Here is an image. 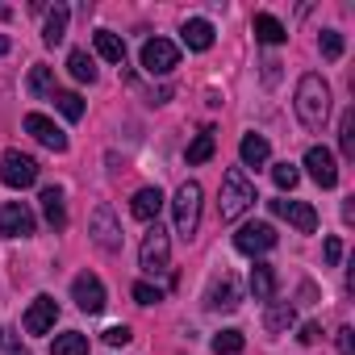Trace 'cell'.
<instances>
[{
  "mask_svg": "<svg viewBox=\"0 0 355 355\" xmlns=\"http://www.w3.org/2000/svg\"><path fill=\"white\" fill-rule=\"evenodd\" d=\"M297 117H301V125L305 130H322L326 125V117H330V88H326V80L322 76H301V84H297Z\"/></svg>",
  "mask_w": 355,
  "mask_h": 355,
  "instance_id": "1",
  "label": "cell"
},
{
  "mask_svg": "<svg viewBox=\"0 0 355 355\" xmlns=\"http://www.w3.org/2000/svg\"><path fill=\"white\" fill-rule=\"evenodd\" d=\"M255 201H259V193H255V184L247 180V171H243V167H230V171L222 175V201H218L222 222H239Z\"/></svg>",
  "mask_w": 355,
  "mask_h": 355,
  "instance_id": "2",
  "label": "cell"
},
{
  "mask_svg": "<svg viewBox=\"0 0 355 355\" xmlns=\"http://www.w3.org/2000/svg\"><path fill=\"white\" fill-rule=\"evenodd\" d=\"M171 205H175V230H180L184 239H193L197 226H201V184L197 180H184Z\"/></svg>",
  "mask_w": 355,
  "mask_h": 355,
  "instance_id": "3",
  "label": "cell"
},
{
  "mask_svg": "<svg viewBox=\"0 0 355 355\" xmlns=\"http://www.w3.org/2000/svg\"><path fill=\"white\" fill-rule=\"evenodd\" d=\"M138 263H142V272H146V276H159V272H167V263H171V243H167V230H163L159 222L146 230V239H142V251H138Z\"/></svg>",
  "mask_w": 355,
  "mask_h": 355,
  "instance_id": "4",
  "label": "cell"
},
{
  "mask_svg": "<svg viewBox=\"0 0 355 355\" xmlns=\"http://www.w3.org/2000/svg\"><path fill=\"white\" fill-rule=\"evenodd\" d=\"M0 180H5L9 189L38 184V159L34 155H21V150H5V159H0Z\"/></svg>",
  "mask_w": 355,
  "mask_h": 355,
  "instance_id": "5",
  "label": "cell"
},
{
  "mask_svg": "<svg viewBox=\"0 0 355 355\" xmlns=\"http://www.w3.org/2000/svg\"><path fill=\"white\" fill-rule=\"evenodd\" d=\"M175 63H180L175 42H167V38H146L142 42V67H146V76H167Z\"/></svg>",
  "mask_w": 355,
  "mask_h": 355,
  "instance_id": "6",
  "label": "cell"
},
{
  "mask_svg": "<svg viewBox=\"0 0 355 355\" xmlns=\"http://www.w3.org/2000/svg\"><path fill=\"white\" fill-rule=\"evenodd\" d=\"M268 209H272L276 218H284L288 226H297L301 234H313V230H318V209L305 205V201H284V197H276V201H268Z\"/></svg>",
  "mask_w": 355,
  "mask_h": 355,
  "instance_id": "7",
  "label": "cell"
},
{
  "mask_svg": "<svg viewBox=\"0 0 355 355\" xmlns=\"http://www.w3.org/2000/svg\"><path fill=\"white\" fill-rule=\"evenodd\" d=\"M88 230H92V243H96L101 251H121V226H117V218H113L109 205H96V209H92Z\"/></svg>",
  "mask_w": 355,
  "mask_h": 355,
  "instance_id": "8",
  "label": "cell"
},
{
  "mask_svg": "<svg viewBox=\"0 0 355 355\" xmlns=\"http://www.w3.org/2000/svg\"><path fill=\"white\" fill-rule=\"evenodd\" d=\"M234 247H239L243 255H263V251L276 247V230H272L268 222H247V226L234 234Z\"/></svg>",
  "mask_w": 355,
  "mask_h": 355,
  "instance_id": "9",
  "label": "cell"
},
{
  "mask_svg": "<svg viewBox=\"0 0 355 355\" xmlns=\"http://www.w3.org/2000/svg\"><path fill=\"white\" fill-rule=\"evenodd\" d=\"M71 297H76V305H80L84 313H101V309H105V284H101V276L80 272V276L71 280Z\"/></svg>",
  "mask_w": 355,
  "mask_h": 355,
  "instance_id": "10",
  "label": "cell"
},
{
  "mask_svg": "<svg viewBox=\"0 0 355 355\" xmlns=\"http://www.w3.org/2000/svg\"><path fill=\"white\" fill-rule=\"evenodd\" d=\"M59 322V301L55 297H34L30 301V309H26V318H21V326H26V334H46L51 326Z\"/></svg>",
  "mask_w": 355,
  "mask_h": 355,
  "instance_id": "11",
  "label": "cell"
},
{
  "mask_svg": "<svg viewBox=\"0 0 355 355\" xmlns=\"http://www.w3.org/2000/svg\"><path fill=\"white\" fill-rule=\"evenodd\" d=\"M0 234H5V239H30L34 234V214L21 201L0 205Z\"/></svg>",
  "mask_w": 355,
  "mask_h": 355,
  "instance_id": "12",
  "label": "cell"
},
{
  "mask_svg": "<svg viewBox=\"0 0 355 355\" xmlns=\"http://www.w3.org/2000/svg\"><path fill=\"white\" fill-rule=\"evenodd\" d=\"M26 134H34L46 150H55V155H63L67 150V134L51 121V117H42V113H26Z\"/></svg>",
  "mask_w": 355,
  "mask_h": 355,
  "instance_id": "13",
  "label": "cell"
},
{
  "mask_svg": "<svg viewBox=\"0 0 355 355\" xmlns=\"http://www.w3.org/2000/svg\"><path fill=\"white\" fill-rule=\"evenodd\" d=\"M305 167H309V175H313L322 189H334L338 184V167H334V155L326 146H309L305 150Z\"/></svg>",
  "mask_w": 355,
  "mask_h": 355,
  "instance_id": "14",
  "label": "cell"
},
{
  "mask_svg": "<svg viewBox=\"0 0 355 355\" xmlns=\"http://www.w3.org/2000/svg\"><path fill=\"white\" fill-rule=\"evenodd\" d=\"M180 38H184L189 51H209V46H214V26H209L205 17H189V21L180 26Z\"/></svg>",
  "mask_w": 355,
  "mask_h": 355,
  "instance_id": "15",
  "label": "cell"
},
{
  "mask_svg": "<svg viewBox=\"0 0 355 355\" xmlns=\"http://www.w3.org/2000/svg\"><path fill=\"white\" fill-rule=\"evenodd\" d=\"M130 214H134L138 222H155V218L163 214V193H159V189H138L134 201H130Z\"/></svg>",
  "mask_w": 355,
  "mask_h": 355,
  "instance_id": "16",
  "label": "cell"
},
{
  "mask_svg": "<svg viewBox=\"0 0 355 355\" xmlns=\"http://www.w3.org/2000/svg\"><path fill=\"white\" fill-rule=\"evenodd\" d=\"M205 305H209V309H234V305H239V280H234V276L214 280V284H209Z\"/></svg>",
  "mask_w": 355,
  "mask_h": 355,
  "instance_id": "17",
  "label": "cell"
},
{
  "mask_svg": "<svg viewBox=\"0 0 355 355\" xmlns=\"http://www.w3.org/2000/svg\"><path fill=\"white\" fill-rule=\"evenodd\" d=\"M67 21H71L67 5H55V9L46 13V26H42V42H46V46H59V42L67 38Z\"/></svg>",
  "mask_w": 355,
  "mask_h": 355,
  "instance_id": "18",
  "label": "cell"
},
{
  "mask_svg": "<svg viewBox=\"0 0 355 355\" xmlns=\"http://www.w3.org/2000/svg\"><path fill=\"white\" fill-rule=\"evenodd\" d=\"M239 155H243V163H247V167H263V163H268V155H272V146H268V138H263V134H243Z\"/></svg>",
  "mask_w": 355,
  "mask_h": 355,
  "instance_id": "19",
  "label": "cell"
},
{
  "mask_svg": "<svg viewBox=\"0 0 355 355\" xmlns=\"http://www.w3.org/2000/svg\"><path fill=\"white\" fill-rule=\"evenodd\" d=\"M297 322V309L288 305V301H268V313H263V326L272 330V334H280V330H288Z\"/></svg>",
  "mask_w": 355,
  "mask_h": 355,
  "instance_id": "20",
  "label": "cell"
},
{
  "mask_svg": "<svg viewBox=\"0 0 355 355\" xmlns=\"http://www.w3.org/2000/svg\"><path fill=\"white\" fill-rule=\"evenodd\" d=\"M255 38H259V42H268V46H280V42L288 38V30H284L272 13H255Z\"/></svg>",
  "mask_w": 355,
  "mask_h": 355,
  "instance_id": "21",
  "label": "cell"
},
{
  "mask_svg": "<svg viewBox=\"0 0 355 355\" xmlns=\"http://www.w3.org/2000/svg\"><path fill=\"white\" fill-rule=\"evenodd\" d=\"M42 214L55 230L67 226V209H63V189H42Z\"/></svg>",
  "mask_w": 355,
  "mask_h": 355,
  "instance_id": "22",
  "label": "cell"
},
{
  "mask_svg": "<svg viewBox=\"0 0 355 355\" xmlns=\"http://www.w3.org/2000/svg\"><path fill=\"white\" fill-rule=\"evenodd\" d=\"M251 293H255V301H272L276 297V272L268 263H255L251 268Z\"/></svg>",
  "mask_w": 355,
  "mask_h": 355,
  "instance_id": "23",
  "label": "cell"
},
{
  "mask_svg": "<svg viewBox=\"0 0 355 355\" xmlns=\"http://www.w3.org/2000/svg\"><path fill=\"white\" fill-rule=\"evenodd\" d=\"M96 55L105 63H125V42L117 34H109V30H96Z\"/></svg>",
  "mask_w": 355,
  "mask_h": 355,
  "instance_id": "24",
  "label": "cell"
},
{
  "mask_svg": "<svg viewBox=\"0 0 355 355\" xmlns=\"http://www.w3.org/2000/svg\"><path fill=\"white\" fill-rule=\"evenodd\" d=\"M51 355H88V334H80V330L55 334V343H51Z\"/></svg>",
  "mask_w": 355,
  "mask_h": 355,
  "instance_id": "25",
  "label": "cell"
},
{
  "mask_svg": "<svg viewBox=\"0 0 355 355\" xmlns=\"http://www.w3.org/2000/svg\"><path fill=\"white\" fill-rule=\"evenodd\" d=\"M214 130H201L197 138H193V146H189V167H201V163H209L214 159Z\"/></svg>",
  "mask_w": 355,
  "mask_h": 355,
  "instance_id": "26",
  "label": "cell"
},
{
  "mask_svg": "<svg viewBox=\"0 0 355 355\" xmlns=\"http://www.w3.org/2000/svg\"><path fill=\"white\" fill-rule=\"evenodd\" d=\"M51 101H55V109H59L67 121H80V117H84V96H80V92H51Z\"/></svg>",
  "mask_w": 355,
  "mask_h": 355,
  "instance_id": "27",
  "label": "cell"
},
{
  "mask_svg": "<svg viewBox=\"0 0 355 355\" xmlns=\"http://www.w3.org/2000/svg\"><path fill=\"white\" fill-rule=\"evenodd\" d=\"M67 71H71L80 84H92V80H96V67H92L88 51H71V55H67Z\"/></svg>",
  "mask_w": 355,
  "mask_h": 355,
  "instance_id": "28",
  "label": "cell"
},
{
  "mask_svg": "<svg viewBox=\"0 0 355 355\" xmlns=\"http://www.w3.org/2000/svg\"><path fill=\"white\" fill-rule=\"evenodd\" d=\"M26 88H30V96H46V92H55V67H34L30 71V80H26Z\"/></svg>",
  "mask_w": 355,
  "mask_h": 355,
  "instance_id": "29",
  "label": "cell"
},
{
  "mask_svg": "<svg viewBox=\"0 0 355 355\" xmlns=\"http://www.w3.org/2000/svg\"><path fill=\"white\" fill-rule=\"evenodd\" d=\"M243 347H247L243 330H222V334H214V351H218V355H239Z\"/></svg>",
  "mask_w": 355,
  "mask_h": 355,
  "instance_id": "30",
  "label": "cell"
},
{
  "mask_svg": "<svg viewBox=\"0 0 355 355\" xmlns=\"http://www.w3.org/2000/svg\"><path fill=\"white\" fill-rule=\"evenodd\" d=\"M272 180H276V189H280V193H293V189H297V180H301V171H297L293 163H276V167H272Z\"/></svg>",
  "mask_w": 355,
  "mask_h": 355,
  "instance_id": "31",
  "label": "cell"
},
{
  "mask_svg": "<svg viewBox=\"0 0 355 355\" xmlns=\"http://www.w3.org/2000/svg\"><path fill=\"white\" fill-rule=\"evenodd\" d=\"M318 51H322V59H343V34L338 30H322V38H318Z\"/></svg>",
  "mask_w": 355,
  "mask_h": 355,
  "instance_id": "32",
  "label": "cell"
},
{
  "mask_svg": "<svg viewBox=\"0 0 355 355\" xmlns=\"http://www.w3.org/2000/svg\"><path fill=\"white\" fill-rule=\"evenodd\" d=\"M338 142H343V155H347V159H355V109H347V113H343Z\"/></svg>",
  "mask_w": 355,
  "mask_h": 355,
  "instance_id": "33",
  "label": "cell"
},
{
  "mask_svg": "<svg viewBox=\"0 0 355 355\" xmlns=\"http://www.w3.org/2000/svg\"><path fill=\"white\" fill-rule=\"evenodd\" d=\"M0 355H30V351L21 347V338H17L13 326H0Z\"/></svg>",
  "mask_w": 355,
  "mask_h": 355,
  "instance_id": "34",
  "label": "cell"
},
{
  "mask_svg": "<svg viewBox=\"0 0 355 355\" xmlns=\"http://www.w3.org/2000/svg\"><path fill=\"white\" fill-rule=\"evenodd\" d=\"M134 301L138 305H155V301H163V293L155 284H134Z\"/></svg>",
  "mask_w": 355,
  "mask_h": 355,
  "instance_id": "35",
  "label": "cell"
},
{
  "mask_svg": "<svg viewBox=\"0 0 355 355\" xmlns=\"http://www.w3.org/2000/svg\"><path fill=\"white\" fill-rule=\"evenodd\" d=\"M130 338H134L130 326H109V330H105V343H109V347H125Z\"/></svg>",
  "mask_w": 355,
  "mask_h": 355,
  "instance_id": "36",
  "label": "cell"
},
{
  "mask_svg": "<svg viewBox=\"0 0 355 355\" xmlns=\"http://www.w3.org/2000/svg\"><path fill=\"white\" fill-rule=\"evenodd\" d=\"M338 355H355V343H351V326L338 330Z\"/></svg>",
  "mask_w": 355,
  "mask_h": 355,
  "instance_id": "37",
  "label": "cell"
},
{
  "mask_svg": "<svg viewBox=\"0 0 355 355\" xmlns=\"http://www.w3.org/2000/svg\"><path fill=\"white\" fill-rule=\"evenodd\" d=\"M343 259V243L338 239H326V263H338Z\"/></svg>",
  "mask_w": 355,
  "mask_h": 355,
  "instance_id": "38",
  "label": "cell"
},
{
  "mask_svg": "<svg viewBox=\"0 0 355 355\" xmlns=\"http://www.w3.org/2000/svg\"><path fill=\"white\" fill-rule=\"evenodd\" d=\"M318 334H322V330H318V326L309 322V326H301V334H297V338H301V343L309 347V343H318Z\"/></svg>",
  "mask_w": 355,
  "mask_h": 355,
  "instance_id": "39",
  "label": "cell"
},
{
  "mask_svg": "<svg viewBox=\"0 0 355 355\" xmlns=\"http://www.w3.org/2000/svg\"><path fill=\"white\" fill-rule=\"evenodd\" d=\"M5 51H9V38H5V34H0V55H5Z\"/></svg>",
  "mask_w": 355,
  "mask_h": 355,
  "instance_id": "40",
  "label": "cell"
}]
</instances>
